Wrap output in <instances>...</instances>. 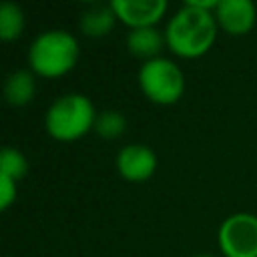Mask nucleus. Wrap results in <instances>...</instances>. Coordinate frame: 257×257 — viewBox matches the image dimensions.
I'll list each match as a JSON object with an SVG mask.
<instances>
[{
	"label": "nucleus",
	"mask_w": 257,
	"mask_h": 257,
	"mask_svg": "<svg viewBox=\"0 0 257 257\" xmlns=\"http://www.w3.org/2000/svg\"><path fill=\"white\" fill-rule=\"evenodd\" d=\"M217 36L215 12L197 8L185 2L167 22L165 40L171 52L183 58H197L205 54Z\"/></svg>",
	"instance_id": "nucleus-1"
},
{
	"label": "nucleus",
	"mask_w": 257,
	"mask_h": 257,
	"mask_svg": "<svg viewBox=\"0 0 257 257\" xmlns=\"http://www.w3.org/2000/svg\"><path fill=\"white\" fill-rule=\"evenodd\" d=\"M80 56L78 40L74 34L54 28L40 32L28 48V64L32 72L56 78L70 72Z\"/></svg>",
	"instance_id": "nucleus-2"
},
{
	"label": "nucleus",
	"mask_w": 257,
	"mask_h": 257,
	"mask_svg": "<svg viewBox=\"0 0 257 257\" xmlns=\"http://www.w3.org/2000/svg\"><path fill=\"white\" fill-rule=\"evenodd\" d=\"M96 116L98 114L88 96L80 92H68L58 96L48 106L44 124L48 135L56 141H76L94 128Z\"/></svg>",
	"instance_id": "nucleus-3"
},
{
	"label": "nucleus",
	"mask_w": 257,
	"mask_h": 257,
	"mask_svg": "<svg viewBox=\"0 0 257 257\" xmlns=\"http://www.w3.org/2000/svg\"><path fill=\"white\" fill-rule=\"evenodd\" d=\"M139 86L149 100L157 104H173L183 96L185 76L173 60L157 56L145 60L139 68Z\"/></svg>",
	"instance_id": "nucleus-4"
},
{
	"label": "nucleus",
	"mask_w": 257,
	"mask_h": 257,
	"mask_svg": "<svg viewBox=\"0 0 257 257\" xmlns=\"http://www.w3.org/2000/svg\"><path fill=\"white\" fill-rule=\"evenodd\" d=\"M217 241L225 257H257V215H229L219 227Z\"/></svg>",
	"instance_id": "nucleus-5"
},
{
	"label": "nucleus",
	"mask_w": 257,
	"mask_h": 257,
	"mask_svg": "<svg viewBox=\"0 0 257 257\" xmlns=\"http://www.w3.org/2000/svg\"><path fill=\"white\" fill-rule=\"evenodd\" d=\"M116 18L131 26H155L167 12V0H112L110 2Z\"/></svg>",
	"instance_id": "nucleus-6"
},
{
	"label": "nucleus",
	"mask_w": 257,
	"mask_h": 257,
	"mask_svg": "<svg viewBox=\"0 0 257 257\" xmlns=\"http://www.w3.org/2000/svg\"><path fill=\"white\" fill-rule=\"evenodd\" d=\"M116 169L122 179L141 183L153 177L157 169V155L147 145H126L116 155Z\"/></svg>",
	"instance_id": "nucleus-7"
},
{
	"label": "nucleus",
	"mask_w": 257,
	"mask_h": 257,
	"mask_svg": "<svg viewBox=\"0 0 257 257\" xmlns=\"http://www.w3.org/2000/svg\"><path fill=\"white\" fill-rule=\"evenodd\" d=\"M215 18L225 32L241 36L253 28L257 10L251 0H219L215 8Z\"/></svg>",
	"instance_id": "nucleus-8"
},
{
	"label": "nucleus",
	"mask_w": 257,
	"mask_h": 257,
	"mask_svg": "<svg viewBox=\"0 0 257 257\" xmlns=\"http://www.w3.org/2000/svg\"><path fill=\"white\" fill-rule=\"evenodd\" d=\"M165 40V30H159L157 26H143V28H131L126 34V48L139 58L153 60L159 56Z\"/></svg>",
	"instance_id": "nucleus-9"
},
{
	"label": "nucleus",
	"mask_w": 257,
	"mask_h": 257,
	"mask_svg": "<svg viewBox=\"0 0 257 257\" xmlns=\"http://www.w3.org/2000/svg\"><path fill=\"white\" fill-rule=\"evenodd\" d=\"M114 20H116V14L110 4H92L80 14L78 26L84 36L102 38L112 30Z\"/></svg>",
	"instance_id": "nucleus-10"
},
{
	"label": "nucleus",
	"mask_w": 257,
	"mask_h": 257,
	"mask_svg": "<svg viewBox=\"0 0 257 257\" xmlns=\"http://www.w3.org/2000/svg\"><path fill=\"white\" fill-rule=\"evenodd\" d=\"M36 80L30 70H14L6 76L4 82V98L12 106H24L34 98Z\"/></svg>",
	"instance_id": "nucleus-11"
},
{
	"label": "nucleus",
	"mask_w": 257,
	"mask_h": 257,
	"mask_svg": "<svg viewBox=\"0 0 257 257\" xmlns=\"http://www.w3.org/2000/svg\"><path fill=\"white\" fill-rule=\"evenodd\" d=\"M24 30V12L14 2L0 4V38L10 42L16 40Z\"/></svg>",
	"instance_id": "nucleus-12"
},
{
	"label": "nucleus",
	"mask_w": 257,
	"mask_h": 257,
	"mask_svg": "<svg viewBox=\"0 0 257 257\" xmlns=\"http://www.w3.org/2000/svg\"><path fill=\"white\" fill-rule=\"evenodd\" d=\"M26 173H28L26 157L14 147H4L0 153V175H6L18 183Z\"/></svg>",
	"instance_id": "nucleus-13"
},
{
	"label": "nucleus",
	"mask_w": 257,
	"mask_h": 257,
	"mask_svg": "<svg viewBox=\"0 0 257 257\" xmlns=\"http://www.w3.org/2000/svg\"><path fill=\"white\" fill-rule=\"evenodd\" d=\"M126 128V116L120 110H102L96 116L94 131L102 139H116L124 133Z\"/></svg>",
	"instance_id": "nucleus-14"
},
{
	"label": "nucleus",
	"mask_w": 257,
	"mask_h": 257,
	"mask_svg": "<svg viewBox=\"0 0 257 257\" xmlns=\"http://www.w3.org/2000/svg\"><path fill=\"white\" fill-rule=\"evenodd\" d=\"M16 201V181L0 175V209H8Z\"/></svg>",
	"instance_id": "nucleus-15"
},
{
	"label": "nucleus",
	"mask_w": 257,
	"mask_h": 257,
	"mask_svg": "<svg viewBox=\"0 0 257 257\" xmlns=\"http://www.w3.org/2000/svg\"><path fill=\"white\" fill-rule=\"evenodd\" d=\"M195 257H215V255H209V253H199V255H195Z\"/></svg>",
	"instance_id": "nucleus-16"
}]
</instances>
